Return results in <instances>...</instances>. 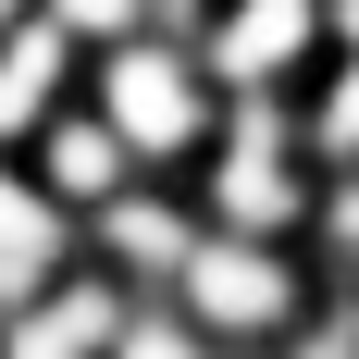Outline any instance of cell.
Listing matches in <instances>:
<instances>
[{"label":"cell","mask_w":359,"mask_h":359,"mask_svg":"<svg viewBox=\"0 0 359 359\" xmlns=\"http://www.w3.org/2000/svg\"><path fill=\"white\" fill-rule=\"evenodd\" d=\"M186 323L211 334L223 359H260L285 347L310 310H323V260L310 236H248V223H198V248L174 260V285H161Z\"/></svg>","instance_id":"obj_1"},{"label":"cell","mask_w":359,"mask_h":359,"mask_svg":"<svg viewBox=\"0 0 359 359\" xmlns=\"http://www.w3.org/2000/svg\"><path fill=\"white\" fill-rule=\"evenodd\" d=\"M87 111L137 149V174L186 186V161H198L211 124H223V87H211V62H198L186 25H137V37H100V50H87Z\"/></svg>","instance_id":"obj_2"},{"label":"cell","mask_w":359,"mask_h":359,"mask_svg":"<svg viewBox=\"0 0 359 359\" xmlns=\"http://www.w3.org/2000/svg\"><path fill=\"white\" fill-rule=\"evenodd\" d=\"M198 223H248V236H310L323 211V149L297 124V100H223L211 149L186 161Z\"/></svg>","instance_id":"obj_3"},{"label":"cell","mask_w":359,"mask_h":359,"mask_svg":"<svg viewBox=\"0 0 359 359\" xmlns=\"http://www.w3.org/2000/svg\"><path fill=\"white\" fill-rule=\"evenodd\" d=\"M186 37H198V62H211L223 100H297L323 74V50H334L323 0H211Z\"/></svg>","instance_id":"obj_4"},{"label":"cell","mask_w":359,"mask_h":359,"mask_svg":"<svg viewBox=\"0 0 359 359\" xmlns=\"http://www.w3.org/2000/svg\"><path fill=\"white\" fill-rule=\"evenodd\" d=\"M186 248H198V198H186L174 174H137V186H111L100 211L74 223V260H100V273H111L124 297H161Z\"/></svg>","instance_id":"obj_5"},{"label":"cell","mask_w":359,"mask_h":359,"mask_svg":"<svg viewBox=\"0 0 359 359\" xmlns=\"http://www.w3.org/2000/svg\"><path fill=\"white\" fill-rule=\"evenodd\" d=\"M74 273V211L37 186L25 149H0V310H25L37 285H62Z\"/></svg>","instance_id":"obj_6"},{"label":"cell","mask_w":359,"mask_h":359,"mask_svg":"<svg viewBox=\"0 0 359 359\" xmlns=\"http://www.w3.org/2000/svg\"><path fill=\"white\" fill-rule=\"evenodd\" d=\"M74 87H87V50H74V37H62V25L25 0V13L0 25V149H25L37 124L74 100Z\"/></svg>","instance_id":"obj_7"},{"label":"cell","mask_w":359,"mask_h":359,"mask_svg":"<svg viewBox=\"0 0 359 359\" xmlns=\"http://www.w3.org/2000/svg\"><path fill=\"white\" fill-rule=\"evenodd\" d=\"M111 310H124V285H111L100 260H74L62 285H37L25 310H0V359H100Z\"/></svg>","instance_id":"obj_8"},{"label":"cell","mask_w":359,"mask_h":359,"mask_svg":"<svg viewBox=\"0 0 359 359\" xmlns=\"http://www.w3.org/2000/svg\"><path fill=\"white\" fill-rule=\"evenodd\" d=\"M25 161H37V186H50V198H62L74 223L100 211L111 186H137V149L111 137L100 111H87V87H74V100H62V111H50V124H37V137H25Z\"/></svg>","instance_id":"obj_9"},{"label":"cell","mask_w":359,"mask_h":359,"mask_svg":"<svg viewBox=\"0 0 359 359\" xmlns=\"http://www.w3.org/2000/svg\"><path fill=\"white\" fill-rule=\"evenodd\" d=\"M297 124L323 149V174H359V50H323V74L297 87Z\"/></svg>","instance_id":"obj_10"},{"label":"cell","mask_w":359,"mask_h":359,"mask_svg":"<svg viewBox=\"0 0 359 359\" xmlns=\"http://www.w3.org/2000/svg\"><path fill=\"white\" fill-rule=\"evenodd\" d=\"M100 359H223V347L186 323L174 297H124V310H111V347H100Z\"/></svg>","instance_id":"obj_11"},{"label":"cell","mask_w":359,"mask_h":359,"mask_svg":"<svg viewBox=\"0 0 359 359\" xmlns=\"http://www.w3.org/2000/svg\"><path fill=\"white\" fill-rule=\"evenodd\" d=\"M50 25L74 37V50H100V37H137V25H161V0H37Z\"/></svg>","instance_id":"obj_12"},{"label":"cell","mask_w":359,"mask_h":359,"mask_svg":"<svg viewBox=\"0 0 359 359\" xmlns=\"http://www.w3.org/2000/svg\"><path fill=\"white\" fill-rule=\"evenodd\" d=\"M260 359H359V323H347V310L323 297V310H310V323H297L285 347H260Z\"/></svg>","instance_id":"obj_13"},{"label":"cell","mask_w":359,"mask_h":359,"mask_svg":"<svg viewBox=\"0 0 359 359\" xmlns=\"http://www.w3.org/2000/svg\"><path fill=\"white\" fill-rule=\"evenodd\" d=\"M323 25H334V50H359V0H323Z\"/></svg>","instance_id":"obj_14"},{"label":"cell","mask_w":359,"mask_h":359,"mask_svg":"<svg viewBox=\"0 0 359 359\" xmlns=\"http://www.w3.org/2000/svg\"><path fill=\"white\" fill-rule=\"evenodd\" d=\"M198 13H211V0H161V25H198Z\"/></svg>","instance_id":"obj_15"}]
</instances>
